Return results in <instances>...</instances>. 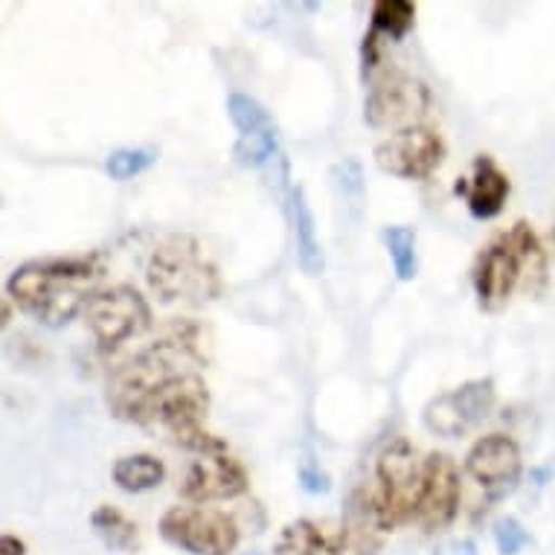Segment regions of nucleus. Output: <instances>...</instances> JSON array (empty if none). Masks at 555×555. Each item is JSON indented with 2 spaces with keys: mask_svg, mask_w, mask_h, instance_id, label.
Listing matches in <instances>:
<instances>
[{
  "mask_svg": "<svg viewBox=\"0 0 555 555\" xmlns=\"http://www.w3.org/2000/svg\"><path fill=\"white\" fill-rule=\"evenodd\" d=\"M375 166L401 181H425L446 160V143L437 131L425 126H410L392 131L373 152Z\"/></svg>",
  "mask_w": 555,
  "mask_h": 555,
  "instance_id": "nucleus-8",
  "label": "nucleus"
},
{
  "mask_svg": "<svg viewBox=\"0 0 555 555\" xmlns=\"http://www.w3.org/2000/svg\"><path fill=\"white\" fill-rule=\"evenodd\" d=\"M430 108V91L416 79L387 70L382 79H375L373 91L366 93L364 119L373 128H410L420 126Z\"/></svg>",
  "mask_w": 555,
  "mask_h": 555,
  "instance_id": "nucleus-9",
  "label": "nucleus"
},
{
  "mask_svg": "<svg viewBox=\"0 0 555 555\" xmlns=\"http://www.w3.org/2000/svg\"><path fill=\"white\" fill-rule=\"evenodd\" d=\"M250 489L245 465L230 454L198 456L186 468V477L181 482V494L190 503L207 506L216 501H236Z\"/></svg>",
  "mask_w": 555,
  "mask_h": 555,
  "instance_id": "nucleus-11",
  "label": "nucleus"
},
{
  "mask_svg": "<svg viewBox=\"0 0 555 555\" xmlns=\"http://www.w3.org/2000/svg\"><path fill=\"white\" fill-rule=\"evenodd\" d=\"M456 195H465L468 212L477 221H489L501 216L509 198V178L501 166L494 164L492 155H477L472 166V178L456 181Z\"/></svg>",
  "mask_w": 555,
  "mask_h": 555,
  "instance_id": "nucleus-15",
  "label": "nucleus"
},
{
  "mask_svg": "<svg viewBox=\"0 0 555 555\" xmlns=\"http://www.w3.org/2000/svg\"><path fill=\"white\" fill-rule=\"evenodd\" d=\"M0 555H27V544H24L18 535L3 532V535H0Z\"/></svg>",
  "mask_w": 555,
  "mask_h": 555,
  "instance_id": "nucleus-29",
  "label": "nucleus"
},
{
  "mask_svg": "<svg viewBox=\"0 0 555 555\" xmlns=\"http://www.w3.org/2000/svg\"><path fill=\"white\" fill-rule=\"evenodd\" d=\"M346 546L344 532L332 538L323 527H318L314 520H292L283 532L276 535L273 544V555H323V553H340Z\"/></svg>",
  "mask_w": 555,
  "mask_h": 555,
  "instance_id": "nucleus-17",
  "label": "nucleus"
},
{
  "mask_svg": "<svg viewBox=\"0 0 555 555\" xmlns=\"http://www.w3.org/2000/svg\"><path fill=\"white\" fill-rule=\"evenodd\" d=\"M102 276L93 256H59L18 264L7 280V297L41 326L62 328L85 311L91 285Z\"/></svg>",
  "mask_w": 555,
  "mask_h": 555,
  "instance_id": "nucleus-2",
  "label": "nucleus"
},
{
  "mask_svg": "<svg viewBox=\"0 0 555 555\" xmlns=\"http://www.w3.org/2000/svg\"><path fill=\"white\" fill-rule=\"evenodd\" d=\"M373 24L370 33L378 38H390V41H401L413 29L416 21V7L410 0H378L373 7Z\"/></svg>",
  "mask_w": 555,
  "mask_h": 555,
  "instance_id": "nucleus-22",
  "label": "nucleus"
},
{
  "mask_svg": "<svg viewBox=\"0 0 555 555\" xmlns=\"http://www.w3.org/2000/svg\"><path fill=\"white\" fill-rule=\"evenodd\" d=\"M285 210H288L294 242H297V262H300L302 273L318 276V273H323V247H320L314 212H311L309 201H306V192H302L300 183H288Z\"/></svg>",
  "mask_w": 555,
  "mask_h": 555,
  "instance_id": "nucleus-16",
  "label": "nucleus"
},
{
  "mask_svg": "<svg viewBox=\"0 0 555 555\" xmlns=\"http://www.w3.org/2000/svg\"><path fill=\"white\" fill-rule=\"evenodd\" d=\"M520 472H524V456H520L518 442L506 434L480 437L465 454V474L477 486H482L492 501L518 486Z\"/></svg>",
  "mask_w": 555,
  "mask_h": 555,
  "instance_id": "nucleus-10",
  "label": "nucleus"
},
{
  "mask_svg": "<svg viewBox=\"0 0 555 555\" xmlns=\"http://www.w3.org/2000/svg\"><path fill=\"white\" fill-rule=\"evenodd\" d=\"M242 555H262V553H242Z\"/></svg>",
  "mask_w": 555,
  "mask_h": 555,
  "instance_id": "nucleus-30",
  "label": "nucleus"
},
{
  "mask_svg": "<svg viewBox=\"0 0 555 555\" xmlns=\"http://www.w3.org/2000/svg\"><path fill=\"white\" fill-rule=\"evenodd\" d=\"M228 114L236 126L238 137H256L264 134V131H273L271 114L264 111V105L259 100H254L250 93L233 91L228 96Z\"/></svg>",
  "mask_w": 555,
  "mask_h": 555,
  "instance_id": "nucleus-23",
  "label": "nucleus"
},
{
  "mask_svg": "<svg viewBox=\"0 0 555 555\" xmlns=\"http://www.w3.org/2000/svg\"><path fill=\"white\" fill-rule=\"evenodd\" d=\"M340 532H344L346 546L356 555H375L382 550L384 538L392 532V524L384 515V506L375 489L358 486L356 492L349 494Z\"/></svg>",
  "mask_w": 555,
  "mask_h": 555,
  "instance_id": "nucleus-13",
  "label": "nucleus"
},
{
  "mask_svg": "<svg viewBox=\"0 0 555 555\" xmlns=\"http://www.w3.org/2000/svg\"><path fill=\"white\" fill-rule=\"evenodd\" d=\"M430 555H477V544L472 538H448Z\"/></svg>",
  "mask_w": 555,
  "mask_h": 555,
  "instance_id": "nucleus-27",
  "label": "nucleus"
},
{
  "mask_svg": "<svg viewBox=\"0 0 555 555\" xmlns=\"http://www.w3.org/2000/svg\"><path fill=\"white\" fill-rule=\"evenodd\" d=\"M498 390L492 378H472L454 390L439 392L422 410V422L434 437L460 439L472 434L494 410Z\"/></svg>",
  "mask_w": 555,
  "mask_h": 555,
  "instance_id": "nucleus-7",
  "label": "nucleus"
},
{
  "mask_svg": "<svg viewBox=\"0 0 555 555\" xmlns=\"http://www.w3.org/2000/svg\"><path fill=\"white\" fill-rule=\"evenodd\" d=\"M111 477H114L117 489H122V492L143 494L157 489L166 480V465L164 460H157L152 454H128L119 456L117 463H114Z\"/></svg>",
  "mask_w": 555,
  "mask_h": 555,
  "instance_id": "nucleus-20",
  "label": "nucleus"
},
{
  "mask_svg": "<svg viewBox=\"0 0 555 555\" xmlns=\"http://www.w3.org/2000/svg\"><path fill=\"white\" fill-rule=\"evenodd\" d=\"M460 512V468L448 454H430L422 477V501L416 520L425 532H437L454 524Z\"/></svg>",
  "mask_w": 555,
  "mask_h": 555,
  "instance_id": "nucleus-12",
  "label": "nucleus"
},
{
  "mask_svg": "<svg viewBox=\"0 0 555 555\" xmlns=\"http://www.w3.org/2000/svg\"><path fill=\"white\" fill-rule=\"evenodd\" d=\"M422 477L425 465H420L416 451L408 439H396L384 448L378 463H375V492L384 506V515L390 518L392 529L416 520L422 501Z\"/></svg>",
  "mask_w": 555,
  "mask_h": 555,
  "instance_id": "nucleus-5",
  "label": "nucleus"
},
{
  "mask_svg": "<svg viewBox=\"0 0 555 555\" xmlns=\"http://www.w3.org/2000/svg\"><path fill=\"white\" fill-rule=\"evenodd\" d=\"M91 529L93 535L100 538L102 544L114 550V553H137L140 550V529L126 512L117 509V506H108L102 503L91 512Z\"/></svg>",
  "mask_w": 555,
  "mask_h": 555,
  "instance_id": "nucleus-19",
  "label": "nucleus"
},
{
  "mask_svg": "<svg viewBox=\"0 0 555 555\" xmlns=\"http://www.w3.org/2000/svg\"><path fill=\"white\" fill-rule=\"evenodd\" d=\"M157 164V149L137 146V149H117L105 157V172L111 175V181H131L137 175H143L146 169Z\"/></svg>",
  "mask_w": 555,
  "mask_h": 555,
  "instance_id": "nucleus-24",
  "label": "nucleus"
},
{
  "mask_svg": "<svg viewBox=\"0 0 555 555\" xmlns=\"http://www.w3.org/2000/svg\"><path fill=\"white\" fill-rule=\"evenodd\" d=\"M204 352L198 349V328H178V335L164 337L155 346L114 370L105 387L108 410L119 422L143 425L152 401L181 375L198 373Z\"/></svg>",
  "mask_w": 555,
  "mask_h": 555,
  "instance_id": "nucleus-1",
  "label": "nucleus"
},
{
  "mask_svg": "<svg viewBox=\"0 0 555 555\" xmlns=\"http://www.w3.org/2000/svg\"><path fill=\"white\" fill-rule=\"evenodd\" d=\"M149 288L164 302H210L221 294L219 271L190 236H172L149 262Z\"/></svg>",
  "mask_w": 555,
  "mask_h": 555,
  "instance_id": "nucleus-3",
  "label": "nucleus"
},
{
  "mask_svg": "<svg viewBox=\"0 0 555 555\" xmlns=\"http://www.w3.org/2000/svg\"><path fill=\"white\" fill-rule=\"evenodd\" d=\"M85 323L102 349L119 346L152 328V309L143 294L131 285H114L93 292L85 306Z\"/></svg>",
  "mask_w": 555,
  "mask_h": 555,
  "instance_id": "nucleus-6",
  "label": "nucleus"
},
{
  "mask_svg": "<svg viewBox=\"0 0 555 555\" xmlns=\"http://www.w3.org/2000/svg\"><path fill=\"white\" fill-rule=\"evenodd\" d=\"M529 532L524 529L518 518H503L498 527H494V544H498V553L501 555H520L529 546Z\"/></svg>",
  "mask_w": 555,
  "mask_h": 555,
  "instance_id": "nucleus-25",
  "label": "nucleus"
},
{
  "mask_svg": "<svg viewBox=\"0 0 555 555\" xmlns=\"http://www.w3.org/2000/svg\"><path fill=\"white\" fill-rule=\"evenodd\" d=\"M300 489L309 494H326L332 489V480L328 474L314 463H302L300 465Z\"/></svg>",
  "mask_w": 555,
  "mask_h": 555,
  "instance_id": "nucleus-26",
  "label": "nucleus"
},
{
  "mask_svg": "<svg viewBox=\"0 0 555 555\" xmlns=\"http://www.w3.org/2000/svg\"><path fill=\"white\" fill-rule=\"evenodd\" d=\"M520 285V264L506 238L489 250H482L480 262L474 268V294L482 311H501L509 306L512 294Z\"/></svg>",
  "mask_w": 555,
  "mask_h": 555,
  "instance_id": "nucleus-14",
  "label": "nucleus"
},
{
  "mask_svg": "<svg viewBox=\"0 0 555 555\" xmlns=\"http://www.w3.org/2000/svg\"><path fill=\"white\" fill-rule=\"evenodd\" d=\"M337 172H344V178H340V186H344L346 195H361L364 192V183H361V166H352V175H346V166L340 164L337 166Z\"/></svg>",
  "mask_w": 555,
  "mask_h": 555,
  "instance_id": "nucleus-28",
  "label": "nucleus"
},
{
  "mask_svg": "<svg viewBox=\"0 0 555 555\" xmlns=\"http://www.w3.org/2000/svg\"><path fill=\"white\" fill-rule=\"evenodd\" d=\"M384 247L390 256L392 273L399 283H413L420 273V256H416V230L408 224H387L382 230Z\"/></svg>",
  "mask_w": 555,
  "mask_h": 555,
  "instance_id": "nucleus-21",
  "label": "nucleus"
},
{
  "mask_svg": "<svg viewBox=\"0 0 555 555\" xmlns=\"http://www.w3.org/2000/svg\"><path fill=\"white\" fill-rule=\"evenodd\" d=\"M553 236H555V230H553Z\"/></svg>",
  "mask_w": 555,
  "mask_h": 555,
  "instance_id": "nucleus-31",
  "label": "nucleus"
},
{
  "mask_svg": "<svg viewBox=\"0 0 555 555\" xmlns=\"http://www.w3.org/2000/svg\"><path fill=\"white\" fill-rule=\"evenodd\" d=\"M503 238L509 242V247L518 256L520 283H524L529 294H535L546 283V254L544 247H541V238L535 236V230L529 228L527 221H518L509 230V236Z\"/></svg>",
  "mask_w": 555,
  "mask_h": 555,
  "instance_id": "nucleus-18",
  "label": "nucleus"
},
{
  "mask_svg": "<svg viewBox=\"0 0 555 555\" xmlns=\"http://www.w3.org/2000/svg\"><path fill=\"white\" fill-rule=\"evenodd\" d=\"M157 532L166 544L190 555H233L238 546V524L212 506H172L164 512Z\"/></svg>",
  "mask_w": 555,
  "mask_h": 555,
  "instance_id": "nucleus-4",
  "label": "nucleus"
}]
</instances>
